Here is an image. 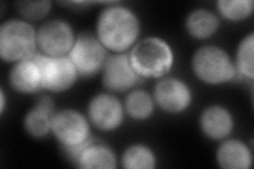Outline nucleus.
Listing matches in <instances>:
<instances>
[{"instance_id": "19", "label": "nucleus", "mask_w": 254, "mask_h": 169, "mask_svg": "<svg viewBox=\"0 0 254 169\" xmlns=\"http://www.w3.org/2000/svg\"><path fill=\"white\" fill-rule=\"evenodd\" d=\"M125 169H154L158 160L153 149L143 144H133L127 147L121 158Z\"/></svg>"}, {"instance_id": "17", "label": "nucleus", "mask_w": 254, "mask_h": 169, "mask_svg": "<svg viewBox=\"0 0 254 169\" xmlns=\"http://www.w3.org/2000/svg\"><path fill=\"white\" fill-rule=\"evenodd\" d=\"M76 166L83 169H115L118 159L110 147L92 141L79 157Z\"/></svg>"}, {"instance_id": "5", "label": "nucleus", "mask_w": 254, "mask_h": 169, "mask_svg": "<svg viewBox=\"0 0 254 169\" xmlns=\"http://www.w3.org/2000/svg\"><path fill=\"white\" fill-rule=\"evenodd\" d=\"M68 57L72 61L79 76L92 77L102 72L108 55L107 49L97 35L90 32H83L76 35Z\"/></svg>"}, {"instance_id": "9", "label": "nucleus", "mask_w": 254, "mask_h": 169, "mask_svg": "<svg viewBox=\"0 0 254 169\" xmlns=\"http://www.w3.org/2000/svg\"><path fill=\"white\" fill-rule=\"evenodd\" d=\"M124 105L111 93H99L90 100L87 117L98 130L111 132L120 128L125 118Z\"/></svg>"}, {"instance_id": "3", "label": "nucleus", "mask_w": 254, "mask_h": 169, "mask_svg": "<svg viewBox=\"0 0 254 169\" xmlns=\"http://www.w3.org/2000/svg\"><path fill=\"white\" fill-rule=\"evenodd\" d=\"M37 31L27 20L9 19L0 27V57L15 63L37 53Z\"/></svg>"}, {"instance_id": "8", "label": "nucleus", "mask_w": 254, "mask_h": 169, "mask_svg": "<svg viewBox=\"0 0 254 169\" xmlns=\"http://www.w3.org/2000/svg\"><path fill=\"white\" fill-rule=\"evenodd\" d=\"M75 38L72 26L63 19L47 20L37 30L38 49L52 57L68 56Z\"/></svg>"}, {"instance_id": "2", "label": "nucleus", "mask_w": 254, "mask_h": 169, "mask_svg": "<svg viewBox=\"0 0 254 169\" xmlns=\"http://www.w3.org/2000/svg\"><path fill=\"white\" fill-rule=\"evenodd\" d=\"M128 56L132 68L141 78L160 79L165 77L175 63L172 46L158 36L139 39L130 49Z\"/></svg>"}, {"instance_id": "1", "label": "nucleus", "mask_w": 254, "mask_h": 169, "mask_svg": "<svg viewBox=\"0 0 254 169\" xmlns=\"http://www.w3.org/2000/svg\"><path fill=\"white\" fill-rule=\"evenodd\" d=\"M141 21L131 9L113 4L103 10L97 20L95 35L113 53H126L139 42Z\"/></svg>"}, {"instance_id": "6", "label": "nucleus", "mask_w": 254, "mask_h": 169, "mask_svg": "<svg viewBox=\"0 0 254 169\" xmlns=\"http://www.w3.org/2000/svg\"><path fill=\"white\" fill-rule=\"evenodd\" d=\"M34 58L41 67L43 89L53 93L68 91L79 77L74 65L68 56L52 57L42 52L34 54Z\"/></svg>"}, {"instance_id": "22", "label": "nucleus", "mask_w": 254, "mask_h": 169, "mask_svg": "<svg viewBox=\"0 0 254 169\" xmlns=\"http://www.w3.org/2000/svg\"><path fill=\"white\" fill-rule=\"evenodd\" d=\"M51 1H22L17 3V11L23 20H41L50 13Z\"/></svg>"}, {"instance_id": "11", "label": "nucleus", "mask_w": 254, "mask_h": 169, "mask_svg": "<svg viewBox=\"0 0 254 169\" xmlns=\"http://www.w3.org/2000/svg\"><path fill=\"white\" fill-rule=\"evenodd\" d=\"M141 77L132 68L128 53H113L102 70V82L109 92H126L140 83Z\"/></svg>"}, {"instance_id": "20", "label": "nucleus", "mask_w": 254, "mask_h": 169, "mask_svg": "<svg viewBox=\"0 0 254 169\" xmlns=\"http://www.w3.org/2000/svg\"><path fill=\"white\" fill-rule=\"evenodd\" d=\"M253 50H254V33L245 36L237 47L235 57V69L237 75L246 79H254V62H253Z\"/></svg>"}, {"instance_id": "23", "label": "nucleus", "mask_w": 254, "mask_h": 169, "mask_svg": "<svg viewBox=\"0 0 254 169\" xmlns=\"http://www.w3.org/2000/svg\"><path fill=\"white\" fill-rule=\"evenodd\" d=\"M0 96H1V100H0V104H1V106H0V114L2 115L5 111V104H6V98H5V93L3 89H1V91H0Z\"/></svg>"}, {"instance_id": "21", "label": "nucleus", "mask_w": 254, "mask_h": 169, "mask_svg": "<svg viewBox=\"0 0 254 169\" xmlns=\"http://www.w3.org/2000/svg\"><path fill=\"white\" fill-rule=\"evenodd\" d=\"M217 12L222 18L240 22L249 18L254 11L252 0H218L216 2Z\"/></svg>"}, {"instance_id": "16", "label": "nucleus", "mask_w": 254, "mask_h": 169, "mask_svg": "<svg viewBox=\"0 0 254 169\" xmlns=\"http://www.w3.org/2000/svg\"><path fill=\"white\" fill-rule=\"evenodd\" d=\"M186 29L195 39H208L219 29L218 15L206 9H196L188 15Z\"/></svg>"}, {"instance_id": "12", "label": "nucleus", "mask_w": 254, "mask_h": 169, "mask_svg": "<svg viewBox=\"0 0 254 169\" xmlns=\"http://www.w3.org/2000/svg\"><path fill=\"white\" fill-rule=\"evenodd\" d=\"M234 117L228 108L220 105L206 107L199 116V127L206 138L213 141H224L234 130Z\"/></svg>"}, {"instance_id": "15", "label": "nucleus", "mask_w": 254, "mask_h": 169, "mask_svg": "<svg viewBox=\"0 0 254 169\" xmlns=\"http://www.w3.org/2000/svg\"><path fill=\"white\" fill-rule=\"evenodd\" d=\"M216 162L224 169H249L253 163L252 151L243 141L226 139L216 150Z\"/></svg>"}, {"instance_id": "10", "label": "nucleus", "mask_w": 254, "mask_h": 169, "mask_svg": "<svg viewBox=\"0 0 254 169\" xmlns=\"http://www.w3.org/2000/svg\"><path fill=\"white\" fill-rule=\"evenodd\" d=\"M154 100L157 106L170 114H180L193 103V91L184 80L176 77H162L155 86Z\"/></svg>"}, {"instance_id": "13", "label": "nucleus", "mask_w": 254, "mask_h": 169, "mask_svg": "<svg viewBox=\"0 0 254 169\" xmlns=\"http://www.w3.org/2000/svg\"><path fill=\"white\" fill-rule=\"evenodd\" d=\"M9 82L12 89L18 93L32 94L44 90L41 67L34 55L14 63L9 74Z\"/></svg>"}, {"instance_id": "7", "label": "nucleus", "mask_w": 254, "mask_h": 169, "mask_svg": "<svg viewBox=\"0 0 254 169\" xmlns=\"http://www.w3.org/2000/svg\"><path fill=\"white\" fill-rule=\"evenodd\" d=\"M51 132L61 144V147L75 146L91 139L88 117L74 109L55 112Z\"/></svg>"}, {"instance_id": "4", "label": "nucleus", "mask_w": 254, "mask_h": 169, "mask_svg": "<svg viewBox=\"0 0 254 169\" xmlns=\"http://www.w3.org/2000/svg\"><path fill=\"white\" fill-rule=\"evenodd\" d=\"M192 70L201 83L211 86L227 84L237 76L234 61L227 51L212 45L202 46L194 53Z\"/></svg>"}, {"instance_id": "18", "label": "nucleus", "mask_w": 254, "mask_h": 169, "mask_svg": "<svg viewBox=\"0 0 254 169\" xmlns=\"http://www.w3.org/2000/svg\"><path fill=\"white\" fill-rule=\"evenodd\" d=\"M155 106L154 96L142 89L131 91L126 96L124 103V109L127 115L139 122H143L152 116Z\"/></svg>"}, {"instance_id": "14", "label": "nucleus", "mask_w": 254, "mask_h": 169, "mask_svg": "<svg viewBox=\"0 0 254 169\" xmlns=\"http://www.w3.org/2000/svg\"><path fill=\"white\" fill-rule=\"evenodd\" d=\"M55 112L53 100L48 95L42 96L23 117L26 132L34 139H44L49 135Z\"/></svg>"}]
</instances>
